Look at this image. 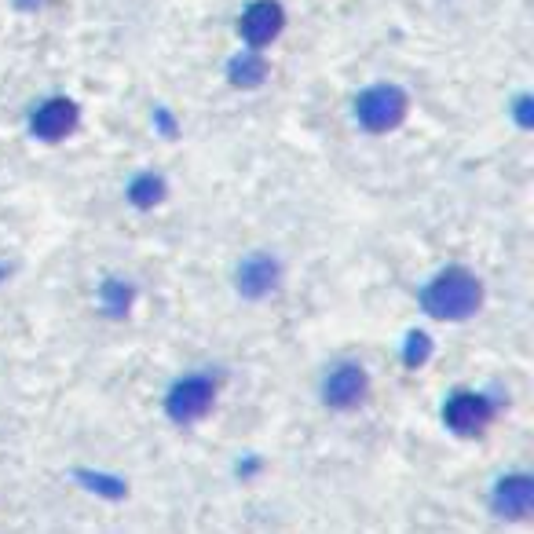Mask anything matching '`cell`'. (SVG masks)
Masks as SVG:
<instances>
[{
    "instance_id": "10",
    "label": "cell",
    "mask_w": 534,
    "mask_h": 534,
    "mask_svg": "<svg viewBox=\"0 0 534 534\" xmlns=\"http://www.w3.org/2000/svg\"><path fill=\"white\" fill-rule=\"evenodd\" d=\"M227 77H231V85L235 88H260L267 77V63L264 55L257 52H242L231 59V66H227Z\"/></svg>"
},
{
    "instance_id": "14",
    "label": "cell",
    "mask_w": 534,
    "mask_h": 534,
    "mask_svg": "<svg viewBox=\"0 0 534 534\" xmlns=\"http://www.w3.org/2000/svg\"><path fill=\"white\" fill-rule=\"evenodd\" d=\"M41 0H19V8H37Z\"/></svg>"
},
{
    "instance_id": "1",
    "label": "cell",
    "mask_w": 534,
    "mask_h": 534,
    "mask_svg": "<svg viewBox=\"0 0 534 534\" xmlns=\"http://www.w3.org/2000/svg\"><path fill=\"white\" fill-rule=\"evenodd\" d=\"M483 304V286L480 278L465 271V267H450L443 275L425 289V308L436 315V319L458 322L476 315Z\"/></svg>"
},
{
    "instance_id": "13",
    "label": "cell",
    "mask_w": 534,
    "mask_h": 534,
    "mask_svg": "<svg viewBox=\"0 0 534 534\" xmlns=\"http://www.w3.org/2000/svg\"><path fill=\"white\" fill-rule=\"evenodd\" d=\"M516 114H520V125H524V129H527V125H531V99H520V107H516Z\"/></svg>"
},
{
    "instance_id": "9",
    "label": "cell",
    "mask_w": 534,
    "mask_h": 534,
    "mask_svg": "<svg viewBox=\"0 0 534 534\" xmlns=\"http://www.w3.org/2000/svg\"><path fill=\"white\" fill-rule=\"evenodd\" d=\"M278 286V264L271 257H249L238 267V293L249 300L267 297Z\"/></svg>"
},
{
    "instance_id": "6",
    "label": "cell",
    "mask_w": 534,
    "mask_h": 534,
    "mask_svg": "<svg viewBox=\"0 0 534 534\" xmlns=\"http://www.w3.org/2000/svg\"><path fill=\"white\" fill-rule=\"evenodd\" d=\"M30 129H33V136L48 139V143L70 136V132L77 129V103H70V99H63V96L48 99V103H41V107L33 110Z\"/></svg>"
},
{
    "instance_id": "12",
    "label": "cell",
    "mask_w": 534,
    "mask_h": 534,
    "mask_svg": "<svg viewBox=\"0 0 534 534\" xmlns=\"http://www.w3.org/2000/svg\"><path fill=\"white\" fill-rule=\"evenodd\" d=\"M428 352H432V344H428L425 333H410V344H406V359H410V366L425 363Z\"/></svg>"
},
{
    "instance_id": "3",
    "label": "cell",
    "mask_w": 534,
    "mask_h": 534,
    "mask_svg": "<svg viewBox=\"0 0 534 534\" xmlns=\"http://www.w3.org/2000/svg\"><path fill=\"white\" fill-rule=\"evenodd\" d=\"M282 26H286V11L278 0H253L238 19V30L249 41V48H264V44L278 41Z\"/></svg>"
},
{
    "instance_id": "5",
    "label": "cell",
    "mask_w": 534,
    "mask_h": 534,
    "mask_svg": "<svg viewBox=\"0 0 534 534\" xmlns=\"http://www.w3.org/2000/svg\"><path fill=\"white\" fill-rule=\"evenodd\" d=\"M209 406H213V385L205 377H187L165 399V410H169L172 421H198Z\"/></svg>"
},
{
    "instance_id": "11",
    "label": "cell",
    "mask_w": 534,
    "mask_h": 534,
    "mask_svg": "<svg viewBox=\"0 0 534 534\" xmlns=\"http://www.w3.org/2000/svg\"><path fill=\"white\" fill-rule=\"evenodd\" d=\"M161 194H165V180H161V176H139L129 187V198L139 209H150L154 202H161Z\"/></svg>"
},
{
    "instance_id": "7",
    "label": "cell",
    "mask_w": 534,
    "mask_h": 534,
    "mask_svg": "<svg viewBox=\"0 0 534 534\" xmlns=\"http://www.w3.org/2000/svg\"><path fill=\"white\" fill-rule=\"evenodd\" d=\"M443 417H447V425L454 432L476 436L491 421V403L483 396H476V392H458V396H450V403L443 406Z\"/></svg>"
},
{
    "instance_id": "2",
    "label": "cell",
    "mask_w": 534,
    "mask_h": 534,
    "mask_svg": "<svg viewBox=\"0 0 534 534\" xmlns=\"http://www.w3.org/2000/svg\"><path fill=\"white\" fill-rule=\"evenodd\" d=\"M406 92L396 85H374L355 99V118L366 132H392L406 118Z\"/></svg>"
},
{
    "instance_id": "4",
    "label": "cell",
    "mask_w": 534,
    "mask_h": 534,
    "mask_svg": "<svg viewBox=\"0 0 534 534\" xmlns=\"http://www.w3.org/2000/svg\"><path fill=\"white\" fill-rule=\"evenodd\" d=\"M366 388H370V377H366L363 366L355 363H341L337 370L326 374L322 381V399L333 406V410H352L366 399Z\"/></svg>"
},
{
    "instance_id": "8",
    "label": "cell",
    "mask_w": 534,
    "mask_h": 534,
    "mask_svg": "<svg viewBox=\"0 0 534 534\" xmlns=\"http://www.w3.org/2000/svg\"><path fill=\"white\" fill-rule=\"evenodd\" d=\"M534 509V483L531 476L516 472V476H502V483L494 487V513L505 520H524Z\"/></svg>"
}]
</instances>
